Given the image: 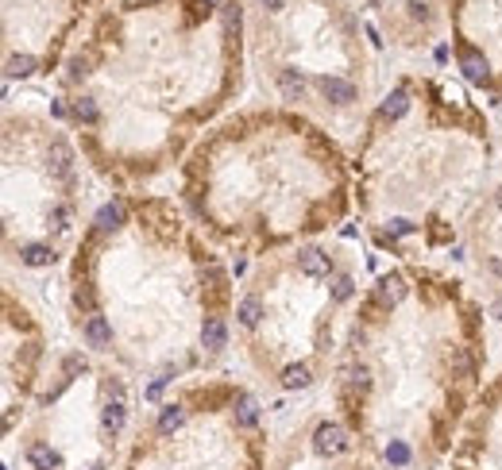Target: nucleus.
I'll use <instances>...</instances> for the list:
<instances>
[{
  "label": "nucleus",
  "instance_id": "15",
  "mask_svg": "<svg viewBox=\"0 0 502 470\" xmlns=\"http://www.w3.org/2000/svg\"><path fill=\"white\" fill-rule=\"evenodd\" d=\"M310 366H305V363H298V366H286V370H282V386L286 389H305V386H310Z\"/></svg>",
  "mask_w": 502,
  "mask_h": 470
},
{
  "label": "nucleus",
  "instance_id": "1",
  "mask_svg": "<svg viewBox=\"0 0 502 470\" xmlns=\"http://www.w3.org/2000/svg\"><path fill=\"white\" fill-rule=\"evenodd\" d=\"M313 447H317L321 455H344L348 451V432H344L340 424L325 421V424H317V432H313Z\"/></svg>",
  "mask_w": 502,
  "mask_h": 470
},
{
  "label": "nucleus",
  "instance_id": "26",
  "mask_svg": "<svg viewBox=\"0 0 502 470\" xmlns=\"http://www.w3.org/2000/svg\"><path fill=\"white\" fill-rule=\"evenodd\" d=\"M390 231L394 235H406V231H413V224L410 220H390Z\"/></svg>",
  "mask_w": 502,
  "mask_h": 470
},
{
  "label": "nucleus",
  "instance_id": "17",
  "mask_svg": "<svg viewBox=\"0 0 502 470\" xmlns=\"http://www.w3.org/2000/svg\"><path fill=\"white\" fill-rule=\"evenodd\" d=\"M50 166L62 173V178H70V166H74V155H70V147L66 143H54L50 147Z\"/></svg>",
  "mask_w": 502,
  "mask_h": 470
},
{
  "label": "nucleus",
  "instance_id": "16",
  "mask_svg": "<svg viewBox=\"0 0 502 470\" xmlns=\"http://www.w3.org/2000/svg\"><path fill=\"white\" fill-rule=\"evenodd\" d=\"M278 85H282L286 100H298L301 93H305V81H301V74H294V70H282V74H278Z\"/></svg>",
  "mask_w": 502,
  "mask_h": 470
},
{
  "label": "nucleus",
  "instance_id": "22",
  "mask_svg": "<svg viewBox=\"0 0 502 470\" xmlns=\"http://www.w3.org/2000/svg\"><path fill=\"white\" fill-rule=\"evenodd\" d=\"M448 363H452V370L460 374V378H471V355L464 351V347H456V351H452Z\"/></svg>",
  "mask_w": 502,
  "mask_h": 470
},
{
  "label": "nucleus",
  "instance_id": "23",
  "mask_svg": "<svg viewBox=\"0 0 502 470\" xmlns=\"http://www.w3.org/2000/svg\"><path fill=\"white\" fill-rule=\"evenodd\" d=\"M167 386H170V378H167V374H162V378H155V382L147 386V401H159V393H162Z\"/></svg>",
  "mask_w": 502,
  "mask_h": 470
},
{
  "label": "nucleus",
  "instance_id": "4",
  "mask_svg": "<svg viewBox=\"0 0 502 470\" xmlns=\"http://www.w3.org/2000/svg\"><path fill=\"white\" fill-rule=\"evenodd\" d=\"M321 93H325L328 100H333V104H348V100H356V85L351 81H344V77H321Z\"/></svg>",
  "mask_w": 502,
  "mask_h": 470
},
{
  "label": "nucleus",
  "instance_id": "8",
  "mask_svg": "<svg viewBox=\"0 0 502 470\" xmlns=\"http://www.w3.org/2000/svg\"><path fill=\"white\" fill-rule=\"evenodd\" d=\"M20 263H27V266H50V263H54V247H47V243H24V247H20Z\"/></svg>",
  "mask_w": 502,
  "mask_h": 470
},
{
  "label": "nucleus",
  "instance_id": "2",
  "mask_svg": "<svg viewBox=\"0 0 502 470\" xmlns=\"http://www.w3.org/2000/svg\"><path fill=\"white\" fill-rule=\"evenodd\" d=\"M82 336H85V343H89L93 351H109V347H112V324L105 320V316L89 313V316H85V324H82Z\"/></svg>",
  "mask_w": 502,
  "mask_h": 470
},
{
  "label": "nucleus",
  "instance_id": "28",
  "mask_svg": "<svg viewBox=\"0 0 502 470\" xmlns=\"http://www.w3.org/2000/svg\"><path fill=\"white\" fill-rule=\"evenodd\" d=\"M50 220H54V228H66L70 212H66V208H54V216H50Z\"/></svg>",
  "mask_w": 502,
  "mask_h": 470
},
{
  "label": "nucleus",
  "instance_id": "9",
  "mask_svg": "<svg viewBox=\"0 0 502 470\" xmlns=\"http://www.w3.org/2000/svg\"><path fill=\"white\" fill-rule=\"evenodd\" d=\"M124 416H128V409H124V393H120L116 401L105 405V416H100V424H105V432H109V436H116V432L124 428Z\"/></svg>",
  "mask_w": 502,
  "mask_h": 470
},
{
  "label": "nucleus",
  "instance_id": "18",
  "mask_svg": "<svg viewBox=\"0 0 502 470\" xmlns=\"http://www.w3.org/2000/svg\"><path fill=\"white\" fill-rule=\"evenodd\" d=\"M344 386L360 389V393H363V389L371 386V370H367V366H348V370H344Z\"/></svg>",
  "mask_w": 502,
  "mask_h": 470
},
{
  "label": "nucleus",
  "instance_id": "12",
  "mask_svg": "<svg viewBox=\"0 0 502 470\" xmlns=\"http://www.w3.org/2000/svg\"><path fill=\"white\" fill-rule=\"evenodd\" d=\"M185 421V409L182 405H162V413H159V432L162 436H170V432H178Z\"/></svg>",
  "mask_w": 502,
  "mask_h": 470
},
{
  "label": "nucleus",
  "instance_id": "10",
  "mask_svg": "<svg viewBox=\"0 0 502 470\" xmlns=\"http://www.w3.org/2000/svg\"><path fill=\"white\" fill-rule=\"evenodd\" d=\"M460 70H464V77H468V81H476V85H487V62L479 54H471V50H464L460 54Z\"/></svg>",
  "mask_w": 502,
  "mask_h": 470
},
{
  "label": "nucleus",
  "instance_id": "21",
  "mask_svg": "<svg viewBox=\"0 0 502 470\" xmlns=\"http://www.w3.org/2000/svg\"><path fill=\"white\" fill-rule=\"evenodd\" d=\"M386 462H390V467H406V462H410V447L402 444V439H390V444H386Z\"/></svg>",
  "mask_w": 502,
  "mask_h": 470
},
{
  "label": "nucleus",
  "instance_id": "3",
  "mask_svg": "<svg viewBox=\"0 0 502 470\" xmlns=\"http://www.w3.org/2000/svg\"><path fill=\"white\" fill-rule=\"evenodd\" d=\"M298 270L301 274H313V278H328V270H333V258L325 255V251H298Z\"/></svg>",
  "mask_w": 502,
  "mask_h": 470
},
{
  "label": "nucleus",
  "instance_id": "25",
  "mask_svg": "<svg viewBox=\"0 0 502 470\" xmlns=\"http://www.w3.org/2000/svg\"><path fill=\"white\" fill-rule=\"evenodd\" d=\"M336 297H351V278H336Z\"/></svg>",
  "mask_w": 502,
  "mask_h": 470
},
{
  "label": "nucleus",
  "instance_id": "13",
  "mask_svg": "<svg viewBox=\"0 0 502 470\" xmlns=\"http://www.w3.org/2000/svg\"><path fill=\"white\" fill-rule=\"evenodd\" d=\"M120 224H124V205H116V201L97 212V231H116Z\"/></svg>",
  "mask_w": 502,
  "mask_h": 470
},
{
  "label": "nucleus",
  "instance_id": "5",
  "mask_svg": "<svg viewBox=\"0 0 502 470\" xmlns=\"http://www.w3.org/2000/svg\"><path fill=\"white\" fill-rule=\"evenodd\" d=\"M201 343H205V351H220V347L228 343V328L220 316H205V324H201Z\"/></svg>",
  "mask_w": 502,
  "mask_h": 470
},
{
  "label": "nucleus",
  "instance_id": "20",
  "mask_svg": "<svg viewBox=\"0 0 502 470\" xmlns=\"http://www.w3.org/2000/svg\"><path fill=\"white\" fill-rule=\"evenodd\" d=\"M35 70V58L31 54H12L8 58V77H27Z\"/></svg>",
  "mask_w": 502,
  "mask_h": 470
},
{
  "label": "nucleus",
  "instance_id": "7",
  "mask_svg": "<svg viewBox=\"0 0 502 470\" xmlns=\"http://www.w3.org/2000/svg\"><path fill=\"white\" fill-rule=\"evenodd\" d=\"M232 409H236V424H240V428H255V424H259V405H255V397L240 393Z\"/></svg>",
  "mask_w": 502,
  "mask_h": 470
},
{
  "label": "nucleus",
  "instance_id": "29",
  "mask_svg": "<svg viewBox=\"0 0 502 470\" xmlns=\"http://www.w3.org/2000/svg\"><path fill=\"white\" fill-rule=\"evenodd\" d=\"M263 8H282V0H259Z\"/></svg>",
  "mask_w": 502,
  "mask_h": 470
},
{
  "label": "nucleus",
  "instance_id": "32",
  "mask_svg": "<svg viewBox=\"0 0 502 470\" xmlns=\"http://www.w3.org/2000/svg\"><path fill=\"white\" fill-rule=\"evenodd\" d=\"M93 470H97V467H93Z\"/></svg>",
  "mask_w": 502,
  "mask_h": 470
},
{
  "label": "nucleus",
  "instance_id": "31",
  "mask_svg": "<svg viewBox=\"0 0 502 470\" xmlns=\"http://www.w3.org/2000/svg\"><path fill=\"white\" fill-rule=\"evenodd\" d=\"M499 205H502V189H499Z\"/></svg>",
  "mask_w": 502,
  "mask_h": 470
},
{
  "label": "nucleus",
  "instance_id": "19",
  "mask_svg": "<svg viewBox=\"0 0 502 470\" xmlns=\"http://www.w3.org/2000/svg\"><path fill=\"white\" fill-rule=\"evenodd\" d=\"M74 116H77V124H97V104H93V97H77Z\"/></svg>",
  "mask_w": 502,
  "mask_h": 470
},
{
  "label": "nucleus",
  "instance_id": "24",
  "mask_svg": "<svg viewBox=\"0 0 502 470\" xmlns=\"http://www.w3.org/2000/svg\"><path fill=\"white\" fill-rule=\"evenodd\" d=\"M85 74H89V62H85V58H74V62H70V77L77 81V77H85Z\"/></svg>",
  "mask_w": 502,
  "mask_h": 470
},
{
  "label": "nucleus",
  "instance_id": "11",
  "mask_svg": "<svg viewBox=\"0 0 502 470\" xmlns=\"http://www.w3.org/2000/svg\"><path fill=\"white\" fill-rule=\"evenodd\" d=\"M236 316H240L243 328H255V324L263 320V301L259 297H243L240 305H236Z\"/></svg>",
  "mask_w": 502,
  "mask_h": 470
},
{
  "label": "nucleus",
  "instance_id": "30",
  "mask_svg": "<svg viewBox=\"0 0 502 470\" xmlns=\"http://www.w3.org/2000/svg\"><path fill=\"white\" fill-rule=\"evenodd\" d=\"M494 316H499V320H502V297H499V305H494Z\"/></svg>",
  "mask_w": 502,
  "mask_h": 470
},
{
  "label": "nucleus",
  "instance_id": "27",
  "mask_svg": "<svg viewBox=\"0 0 502 470\" xmlns=\"http://www.w3.org/2000/svg\"><path fill=\"white\" fill-rule=\"evenodd\" d=\"M77 370H85V359L70 355V359H66V374H77Z\"/></svg>",
  "mask_w": 502,
  "mask_h": 470
},
{
  "label": "nucleus",
  "instance_id": "6",
  "mask_svg": "<svg viewBox=\"0 0 502 470\" xmlns=\"http://www.w3.org/2000/svg\"><path fill=\"white\" fill-rule=\"evenodd\" d=\"M27 462H31L35 470H59L62 467V455L54 451L50 444H31V447H27Z\"/></svg>",
  "mask_w": 502,
  "mask_h": 470
},
{
  "label": "nucleus",
  "instance_id": "14",
  "mask_svg": "<svg viewBox=\"0 0 502 470\" xmlns=\"http://www.w3.org/2000/svg\"><path fill=\"white\" fill-rule=\"evenodd\" d=\"M406 108H410V93H406V89H394L390 97L383 100V120H398Z\"/></svg>",
  "mask_w": 502,
  "mask_h": 470
}]
</instances>
